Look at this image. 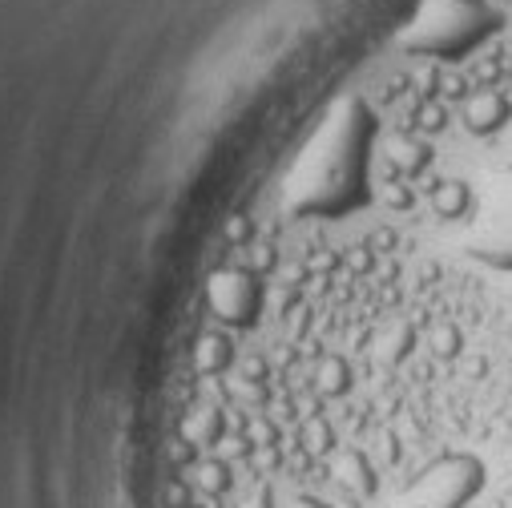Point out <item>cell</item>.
Segmentation results:
<instances>
[{
	"label": "cell",
	"instance_id": "obj_1",
	"mask_svg": "<svg viewBox=\"0 0 512 508\" xmlns=\"http://www.w3.org/2000/svg\"><path fill=\"white\" fill-rule=\"evenodd\" d=\"M496 29L488 0H424L416 21L400 33V49L420 61H460L476 53Z\"/></svg>",
	"mask_w": 512,
	"mask_h": 508
},
{
	"label": "cell",
	"instance_id": "obj_2",
	"mask_svg": "<svg viewBox=\"0 0 512 508\" xmlns=\"http://www.w3.org/2000/svg\"><path fill=\"white\" fill-rule=\"evenodd\" d=\"M464 254L472 263L512 275V166L484 178L464 198Z\"/></svg>",
	"mask_w": 512,
	"mask_h": 508
},
{
	"label": "cell",
	"instance_id": "obj_3",
	"mask_svg": "<svg viewBox=\"0 0 512 508\" xmlns=\"http://www.w3.org/2000/svg\"><path fill=\"white\" fill-rule=\"evenodd\" d=\"M484 488V464L472 452H440L400 492L404 508H468Z\"/></svg>",
	"mask_w": 512,
	"mask_h": 508
}]
</instances>
